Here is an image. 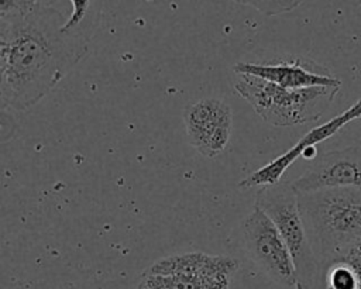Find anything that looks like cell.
I'll return each mask as SVG.
<instances>
[{
	"instance_id": "1",
	"label": "cell",
	"mask_w": 361,
	"mask_h": 289,
	"mask_svg": "<svg viewBox=\"0 0 361 289\" xmlns=\"http://www.w3.org/2000/svg\"><path fill=\"white\" fill-rule=\"evenodd\" d=\"M63 16L41 4L24 17L0 20V100L24 111L52 90L87 54L61 31Z\"/></svg>"
},
{
	"instance_id": "2",
	"label": "cell",
	"mask_w": 361,
	"mask_h": 289,
	"mask_svg": "<svg viewBox=\"0 0 361 289\" xmlns=\"http://www.w3.org/2000/svg\"><path fill=\"white\" fill-rule=\"evenodd\" d=\"M298 203L319 262L361 240V187L298 193Z\"/></svg>"
},
{
	"instance_id": "3",
	"label": "cell",
	"mask_w": 361,
	"mask_h": 289,
	"mask_svg": "<svg viewBox=\"0 0 361 289\" xmlns=\"http://www.w3.org/2000/svg\"><path fill=\"white\" fill-rule=\"evenodd\" d=\"M234 89L264 121L275 127L317 120L340 90L327 86L286 89L252 75H237Z\"/></svg>"
},
{
	"instance_id": "4",
	"label": "cell",
	"mask_w": 361,
	"mask_h": 289,
	"mask_svg": "<svg viewBox=\"0 0 361 289\" xmlns=\"http://www.w3.org/2000/svg\"><path fill=\"white\" fill-rule=\"evenodd\" d=\"M261 207L279 230L296 269V289H314L319 261L309 241L298 203V193L290 182L261 186L255 196Z\"/></svg>"
},
{
	"instance_id": "5",
	"label": "cell",
	"mask_w": 361,
	"mask_h": 289,
	"mask_svg": "<svg viewBox=\"0 0 361 289\" xmlns=\"http://www.w3.org/2000/svg\"><path fill=\"white\" fill-rule=\"evenodd\" d=\"M241 238L247 257L274 282L296 288L292 255L274 221L258 206L241 221Z\"/></svg>"
},
{
	"instance_id": "6",
	"label": "cell",
	"mask_w": 361,
	"mask_h": 289,
	"mask_svg": "<svg viewBox=\"0 0 361 289\" xmlns=\"http://www.w3.org/2000/svg\"><path fill=\"white\" fill-rule=\"evenodd\" d=\"M188 142L203 156L220 155L231 135L233 110L221 99H200L183 110Z\"/></svg>"
},
{
	"instance_id": "7",
	"label": "cell",
	"mask_w": 361,
	"mask_h": 289,
	"mask_svg": "<svg viewBox=\"0 0 361 289\" xmlns=\"http://www.w3.org/2000/svg\"><path fill=\"white\" fill-rule=\"evenodd\" d=\"M233 69L237 75H252L286 89L341 87L340 79L326 66L303 56H283L264 62H238Z\"/></svg>"
},
{
	"instance_id": "8",
	"label": "cell",
	"mask_w": 361,
	"mask_h": 289,
	"mask_svg": "<svg viewBox=\"0 0 361 289\" xmlns=\"http://www.w3.org/2000/svg\"><path fill=\"white\" fill-rule=\"evenodd\" d=\"M290 185L296 193L361 187V147H348L323 154Z\"/></svg>"
},
{
	"instance_id": "9",
	"label": "cell",
	"mask_w": 361,
	"mask_h": 289,
	"mask_svg": "<svg viewBox=\"0 0 361 289\" xmlns=\"http://www.w3.org/2000/svg\"><path fill=\"white\" fill-rule=\"evenodd\" d=\"M350 120L345 114V111L337 114L331 120L326 121L324 124L307 131L293 147H290L286 152L281 154L271 162L265 164L264 166L254 171L251 175L244 178L238 186L240 189H251V187H261L268 185H276L281 182L282 175L285 171L299 158L303 156L305 151L310 147H316L319 142L330 138L334 135L338 130H341L345 124H348Z\"/></svg>"
},
{
	"instance_id": "10",
	"label": "cell",
	"mask_w": 361,
	"mask_h": 289,
	"mask_svg": "<svg viewBox=\"0 0 361 289\" xmlns=\"http://www.w3.org/2000/svg\"><path fill=\"white\" fill-rule=\"evenodd\" d=\"M240 262L235 258L227 255H212L200 251L175 254L155 261L149 265L145 272L151 273H171V272H186L207 276L233 278L238 271Z\"/></svg>"
},
{
	"instance_id": "11",
	"label": "cell",
	"mask_w": 361,
	"mask_h": 289,
	"mask_svg": "<svg viewBox=\"0 0 361 289\" xmlns=\"http://www.w3.org/2000/svg\"><path fill=\"white\" fill-rule=\"evenodd\" d=\"M230 278L186 272L151 273L142 271L137 289H230Z\"/></svg>"
},
{
	"instance_id": "12",
	"label": "cell",
	"mask_w": 361,
	"mask_h": 289,
	"mask_svg": "<svg viewBox=\"0 0 361 289\" xmlns=\"http://www.w3.org/2000/svg\"><path fill=\"white\" fill-rule=\"evenodd\" d=\"M72 13L61 25V31L71 39L89 47L102 14V0H69Z\"/></svg>"
},
{
	"instance_id": "13",
	"label": "cell",
	"mask_w": 361,
	"mask_h": 289,
	"mask_svg": "<svg viewBox=\"0 0 361 289\" xmlns=\"http://www.w3.org/2000/svg\"><path fill=\"white\" fill-rule=\"evenodd\" d=\"M41 4L42 0H0V20L24 17Z\"/></svg>"
},
{
	"instance_id": "14",
	"label": "cell",
	"mask_w": 361,
	"mask_h": 289,
	"mask_svg": "<svg viewBox=\"0 0 361 289\" xmlns=\"http://www.w3.org/2000/svg\"><path fill=\"white\" fill-rule=\"evenodd\" d=\"M243 6H250L265 16H278L292 11L296 6L290 0H233Z\"/></svg>"
},
{
	"instance_id": "15",
	"label": "cell",
	"mask_w": 361,
	"mask_h": 289,
	"mask_svg": "<svg viewBox=\"0 0 361 289\" xmlns=\"http://www.w3.org/2000/svg\"><path fill=\"white\" fill-rule=\"evenodd\" d=\"M333 257H340L345 262H348L351 265V268L354 269V272L360 281V285H361V240L351 244L350 247L344 248L343 251H340L338 254H336Z\"/></svg>"
},
{
	"instance_id": "16",
	"label": "cell",
	"mask_w": 361,
	"mask_h": 289,
	"mask_svg": "<svg viewBox=\"0 0 361 289\" xmlns=\"http://www.w3.org/2000/svg\"><path fill=\"white\" fill-rule=\"evenodd\" d=\"M357 1H358V3H360V6H361V0H357Z\"/></svg>"
}]
</instances>
